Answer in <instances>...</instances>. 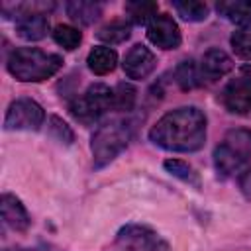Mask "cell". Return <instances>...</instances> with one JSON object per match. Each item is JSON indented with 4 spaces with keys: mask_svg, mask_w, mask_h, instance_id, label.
I'll use <instances>...</instances> for the list:
<instances>
[{
    "mask_svg": "<svg viewBox=\"0 0 251 251\" xmlns=\"http://www.w3.org/2000/svg\"><path fill=\"white\" fill-rule=\"evenodd\" d=\"M216 10L227 18L229 22L249 27L251 25V0H227V2H218Z\"/></svg>",
    "mask_w": 251,
    "mask_h": 251,
    "instance_id": "obj_15",
    "label": "cell"
},
{
    "mask_svg": "<svg viewBox=\"0 0 251 251\" xmlns=\"http://www.w3.org/2000/svg\"><path fill=\"white\" fill-rule=\"evenodd\" d=\"M86 63H88V69L94 73V75H108L116 69L118 65V53L112 49V47H106V45H98V47H92L88 57H86Z\"/></svg>",
    "mask_w": 251,
    "mask_h": 251,
    "instance_id": "obj_14",
    "label": "cell"
},
{
    "mask_svg": "<svg viewBox=\"0 0 251 251\" xmlns=\"http://www.w3.org/2000/svg\"><path fill=\"white\" fill-rule=\"evenodd\" d=\"M147 37L159 49H176L182 41L178 24L169 14H157L147 24Z\"/></svg>",
    "mask_w": 251,
    "mask_h": 251,
    "instance_id": "obj_9",
    "label": "cell"
},
{
    "mask_svg": "<svg viewBox=\"0 0 251 251\" xmlns=\"http://www.w3.org/2000/svg\"><path fill=\"white\" fill-rule=\"evenodd\" d=\"M124 10L131 24L141 25V24H149L157 16L159 6L157 2H149V0H131V2H126Z\"/></svg>",
    "mask_w": 251,
    "mask_h": 251,
    "instance_id": "obj_18",
    "label": "cell"
},
{
    "mask_svg": "<svg viewBox=\"0 0 251 251\" xmlns=\"http://www.w3.org/2000/svg\"><path fill=\"white\" fill-rule=\"evenodd\" d=\"M45 120V112L41 104H37L31 98H18L14 100L4 118V129L6 131H35Z\"/></svg>",
    "mask_w": 251,
    "mask_h": 251,
    "instance_id": "obj_6",
    "label": "cell"
},
{
    "mask_svg": "<svg viewBox=\"0 0 251 251\" xmlns=\"http://www.w3.org/2000/svg\"><path fill=\"white\" fill-rule=\"evenodd\" d=\"M0 212H2V220L8 227H12L14 231H25L31 226L29 214L25 210V206L22 204V200L10 192L2 194L0 198Z\"/></svg>",
    "mask_w": 251,
    "mask_h": 251,
    "instance_id": "obj_11",
    "label": "cell"
},
{
    "mask_svg": "<svg viewBox=\"0 0 251 251\" xmlns=\"http://www.w3.org/2000/svg\"><path fill=\"white\" fill-rule=\"evenodd\" d=\"M231 47L237 57L251 61V25L249 27H239L231 33Z\"/></svg>",
    "mask_w": 251,
    "mask_h": 251,
    "instance_id": "obj_24",
    "label": "cell"
},
{
    "mask_svg": "<svg viewBox=\"0 0 251 251\" xmlns=\"http://www.w3.org/2000/svg\"><path fill=\"white\" fill-rule=\"evenodd\" d=\"M175 80H176V84L182 90H192V88H196V86L202 84L204 76L200 73V67L192 59H184L175 69Z\"/></svg>",
    "mask_w": 251,
    "mask_h": 251,
    "instance_id": "obj_17",
    "label": "cell"
},
{
    "mask_svg": "<svg viewBox=\"0 0 251 251\" xmlns=\"http://www.w3.org/2000/svg\"><path fill=\"white\" fill-rule=\"evenodd\" d=\"M135 98H137V90L133 88V84L129 82H118L114 88V110L118 112H129L135 106Z\"/></svg>",
    "mask_w": 251,
    "mask_h": 251,
    "instance_id": "obj_22",
    "label": "cell"
},
{
    "mask_svg": "<svg viewBox=\"0 0 251 251\" xmlns=\"http://www.w3.org/2000/svg\"><path fill=\"white\" fill-rule=\"evenodd\" d=\"M163 167L167 169V173H171L173 176L180 178L182 182H188V184L200 188V178H198V175L194 173V169H192L186 161H180V159H167V161L163 163Z\"/></svg>",
    "mask_w": 251,
    "mask_h": 251,
    "instance_id": "obj_21",
    "label": "cell"
},
{
    "mask_svg": "<svg viewBox=\"0 0 251 251\" xmlns=\"http://www.w3.org/2000/svg\"><path fill=\"white\" fill-rule=\"evenodd\" d=\"M173 8L186 22H204L210 14L208 4L200 2V0H176V2H173Z\"/></svg>",
    "mask_w": 251,
    "mask_h": 251,
    "instance_id": "obj_20",
    "label": "cell"
},
{
    "mask_svg": "<svg viewBox=\"0 0 251 251\" xmlns=\"http://www.w3.org/2000/svg\"><path fill=\"white\" fill-rule=\"evenodd\" d=\"M47 131H49V135H51L55 141H59V143L71 145V143L75 141L73 129H71L59 116H49V120H47Z\"/></svg>",
    "mask_w": 251,
    "mask_h": 251,
    "instance_id": "obj_25",
    "label": "cell"
},
{
    "mask_svg": "<svg viewBox=\"0 0 251 251\" xmlns=\"http://www.w3.org/2000/svg\"><path fill=\"white\" fill-rule=\"evenodd\" d=\"M122 67H124V73L129 78H133V80H145L157 69V57H155V53L149 47L137 43V45H133L126 53Z\"/></svg>",
    "mask_w": 251,
    "mask_h": 251,
    "instance_id": "obj_10",
    "label": "cell"
},
{
    "mask_svg": "<svg viewBox=\"0 0 251 251\" xmlns=\"http://www.w3.org/2000/svg\"><path fill=\"white\" fill-rule=\"evenodd\" d=\"M49 31L45 14H20L16 18V33L25 41H39Z\"/></svg>",
    "mask_w": 251,
    "mask_h": 251,
    "instance_id": "obj_13",
    "label": "cell"
},
{
    "mask_svg": "<svg viewBox=\"0 0 251 251\" xmlns=\"http://www.w3.org/2000/svg\"><path fill=\"white\" fill-rule=\"evenodd\" d=\"M129 139H131V124L126 120H112L98 126L90 141L94 169H102L110 165L129 145Z\"/></svg>",
    "mask_w": 251,
    "mask_h": 251,
    "instance_id": "obj_4",
    "label": "cell"
},
{
    "mask_svg": "<svg viewBox=\"0 0 251 251\" xmlns=\"http://www.w3.org/2000/svg\"><path fill=\"white\" fill-rule=\"evenodd\" d=\"M129 35H131V25L124 20H114L96 31V37L100 41H106L108 45L124 43L126 39H129Z\"/></svg>",
    "mask_w": 251,
    "mask_h": 251,
    "instance_id": "obj_19",
    "label": "cell"
},
{
    "mask_svg": "<svg viewBox=\"0 0 251 251\" xmlns=\"http://www.w3.org/2000/svg\"><path fill=\"white\" fill-rule=\"evenodd\" d=\"M112 106H114V88L102 82H96V84H90L84 94L76 96L69 104V110L75 120L82 124H90L98 120L102 114H106L108 110H112Z\"/></svg>",
    "mask_w": 251,
    "mask_h": 251,
    "instance_id": "obj_5",
    "label": "cell"
},
{
    "mask_svg": "<svg viewBox=\"0 0 251 251\" xmlns=\"http://www.w3.org/2000/svg\"><path fill=\"white\" fill-rule=\"evenodd\" d=\"M239 188H241V192L247 198H251V167L241 173V176H239Z\"/></svg>",
    "mask_w": 251,
    "mask_h": 251,
    "instance_id": "obj_26",
    "label": "cell"
},
{
    "mask_svg": "<svg viewBox=\"0 0 251 251\" xmlns=\"http://www.w3.org/2000/svg\"><path fill=\"white\" fill-rule=\"evenodd\" d=\"M53 39H55L57 45L65 47L67 51H73V49H76V47L80 45L82 33H80L76 27H73V25L59 24V25L53 29Z\"/></svg>",
    "mask_w": 251,
    "mask_h": 251,
    "instance_id": "obj_23",
    "label": "cell"
},
{
    "mask_svg": "<svg viewBox=\"0 0 251 251\" xmlns=\"http://www.w3.org/2000/svg\"><path fill=\"white\" fill-rule=\"evenodd\" d=\"M251 163V129H229L214 149L218 176L229 178L247 169Z\"/></svg>",
    "mask_w": 251,
    "mask_h": 251,
    "instance_id": "obj_3",
    "label": "cell"
},
{
    "mask_svg": "<svg viewBox=\"0 0 251 251\" xmlns=\"http://www.w3.org/2000/svg\"><path fill=\"white\" fill-rule=\"evenodd\" d=\"M231 69H233L231 57H229L226 51L218 49V47H212V49H208V51L202 55L200 73H202V76L208 78V80H216V78L227 75Z\"/></svg>",
    "mask_w": 251,
    "mask_h": 251,
    "instance_id": "obj_12",
    "label": "cell"
},
{
    "mask_svg": "<svg viewBox=\"0 0 251 251\" xmlns=\"http://www.w3.org/2000/svg\"><path fill=\"white\" fill-rule=\"evenodd\" d=\"M222 104L231 114L251 112V75H239L231 78L222 90Z\"/></svg>",
    "mask_w": 251,
    "mask_h": 251,
    "instance_id": "obj_8",
    "label": "cell"
},
{
    "mask_svg": "<svg viewBox=\"0 0 251 251\" xmlns=\"http://www.w3.org/2000/svg\"><path fill=\"white\" fill-rule=\"evenodd\" d=\"M67 14L71 16L73 22H76L80 25H90L102 16V4L100 2H86V0L69 2Z\"/></svg>",
    "mask_w": 251,
    "mask_h": 251,
    "instance_id": "obj_16",
    "label": "cell"
},
{
    "mask_svg": "<svg viewBox=\"0 0 251 251\" xmlns=\"http://www.w3.org/2000/svg\"><path fill=\"white\" fill-rule=\"evenodd\" d=\"M206 116L196 106H182L161 116L149 129L153 145L173 153H192L206 143Z\"/></svg>",
    "mask_w": 251,
    "mask_h": 251,
    "instance_id": "obj_1",
    "label": "cell"
},
{
    "mask_svg": "<svg viewBox=\"0 0 251 251\" xmlns=\"http://www.w3.org/2000/svg\"><path fill=\"white\" fill-rule=\"evenodd\" d=\"M8 73L20 82H41L63 67V57L37 47H18L8 57Z\"/></svg>",
    "mask_w": 251,
    "mask_h": 251,
    "instance_id": "obj_2",
    "label": "cell"
},
{
    "mask_svg": "<svg viewBox=\"0 0 251 251\" xmlns=\"http://www.w3.org/2000/svg\"><path fill=\"white\" fill-rule=\"evenodd\" d=\"M116 243L124 251H171L169 243L155 229L141 224L124 226L116 235Z\"/></svg>",
    "mask_w": 251,
    "mask_h": 251,
    "instance_id": "obj_7",
    "label": "cell"
}]
</instances>
